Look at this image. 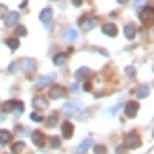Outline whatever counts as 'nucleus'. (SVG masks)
Here are the masks:
<instances>
[{
	"mask_svg": "<svg viewBox=\"0 0 154 154\" xmlns=\"http://www.w3.org/2000/svg\"><path fill=\"white\" fill-rule=\"evenodd\" d=\"M138 19L142 25H152L154 23V6H142L138 8Z\"/></svg>",
	"mask_w": 154,
	"mask_h": 154,
	"instance_id": "1",
	"label": "nucleus"
},
{
	"mask_svg": "<svg viewBox=\"0 0 154 154\" xmlns=\"http://www.w3.org/2000/svg\"><path fill=\"white\" fill-rule=\"evenodd\" d=\"M123 142H125V148L131 150V148H140V136L136 134V131H130V134H125V138H123Z\"/></svg>",
	"mask_w": 154,
	"mask_h": 154,
	"instance_id": "2",
	"label": "nucleus"
},
{
	"mask_svg": "<svg viewBox=\"0 0 154 154\" xmlns=\"http://www.w3.org/2000/svg\"><path fill=\"white\" fill-rule=\"evenodd\" d=\"M39 21L45 25V29L51 27V21H54V11L51 8H43V11L39 12Z\"/></svg>",
	"mask_w": 154,
	"mask_h": 154,
	"instance_id": "3",
	"label": "nucleus"
},
{
	"mask_svg": "<svg viewBox=\"0 0 154 154\" xmlns=\"http://www.w3.org/2000/svg\"><path fill=\"white\" fill-rule=\"evenodd\" d=\"M11 111L23 113V103H21V101H14V99L6 101V103H4V113H11Z\"/></svg>",
	"mask_w": 154,
	"mask_h": 154,
	"instance_id": "4",
	"label": "nucleus"
},
{
	"mask_svg": "<svg viewBox=\"0 0 154 154\" xmlns=\"http://www.w3.org/2000/svg\"><path fill=\"white\" fill-rule=\"evenodd\" d=\"M66 97V88L60 84H51L49 86V99H64Z\"/></svg>",
	"mask_w": 154,
	"mask_h": 154,
	"instance_id": "5",
	"label": "nucleus"
},
{
	"mask_svg": "<svg viewBox=\"0 0 154 154\" xmlns=\"http://www.w3.org/2000/svg\"><path fill=\"white\" fill-rule=\"evenodd\" d=\"M97 19L95 17H82V19H80V29H82V31H91V29H95L97 27Z\"/></svg>",
	"mask_w": 154,
	"mask_h": 154,
	"instance_id": "6",
	"label": "nucleus"
},
{
	"mask_svg": "<svg viewBox=\"0 0 154 154\" xmlns=\"http://www.w3.org/2000/svg\"><path fill=\"white\" fill-rule=\"evenodd\" d=\"M80 107H82L80 101H72V103H68V105L62 109V113H64V115H74V113H78Z\"/></svg>",
	"mask_w": 154,
	"mask_h": 154,
	"instance_id": "7",
	"label": "nucleus"
},
{
	"mask_svg": "<svg viewBox=\"0 0 154 154\" xmlns=\"http://www.w3.org/2000/svg\"><path fill=\"white\" fill-rule=\"evenodd\" d=\"M138 109H140V105H138L136 101L125 103V117H136V115H138Z\"/></svg>",
	"mask_w": 154,
	"mask_h": 154,
	"instance_id": "8",
	"label": "nucleus"
},
{
	"mask_svg": "<svg viewBox=\"0 0 154 154\" xmlns=\"http://www.w3.org/2000/svg\"><path fill=\"white\" fill-rule=\"evenodd\" d=\"M72 136H74V125H72L70 121H64V123H62V138L70 140Z\"/></svg>",
	"mask_w": 154,
	"mask_h": 154,
	"instance_id": "9",
	"label": "nucleus"
},
{
	"mask_svg": "<svg viewBox=\"0 0 154 154\" xmlns=\"http://www.w3.org/2000/svg\"><path fill=\"white\" fill-rule=\"evenodd\" d=\"M31 140H33V144H35L37 148H43V146H45V136H43V131H33V134H31Z\"/></svg>",
	"mask_w": 154,
	"mask_h": 154,
	"instance_id": "10",
	"label": "nucleus"
},
{
	"mask_svg": "<svg viewBox=\"0 0 154 154\" xmlns=\"http://www.w3.org/2000/svg\"><path fill=\"white\" fill-rule=\"evenodd\" d=\"M23 68H25V72H27V74H33V72L37 70V62L33 58H25L23 60Z\"/></svg>",
	"mask_w": 154,
	"mask_h": 154,
	"instance_id": "11",
	"label": "nucleus"
},
{
	"mask_svg": "<svg viewBox=\"0 0 154 154\" xmlns=\"http://www.w3.org/2000/svg\"><path fill=\"white\" fill-rule=\"evenodd\" d=\"M33 107H35V109H48V99L41 97V95L33 97Z\"/></svg>",
	"mask_w": 154,
	"mask_h": 154,
	"instance_id": "12",
	"label": "nucleus"
},
{
	"mask_svg": "<svg viewBox=\"0 0 154 154\" xmlns=\"http://www.w3.org/2000/svg\"><path fill=\"white\" fill-rule=\"evenodd\" d=\"M101 29H103V33H105L107 37H115V35H117V27H115V25H111V23L103 25Z\"/></svg>",
	"mask_w": 154,
	"mask_h": 154,
	"instance_id": "13",
	"label": "nucleus"
},
{
	"mask_svg": "<svg viewBox=\"0 0 154 154\" xmlns=\"http://www.w3.org/2000/svg\"><path fill=\"white\" fill-rule=\"evenodd\" d=\"M91 76V70L88 68H78V70L74 72V78L76 80H84V78H88Z\"/></svg>",
	"mask_w": 154,
	"mask_h": 154,
	"instance_id": "14",
	"label": "nucleus"
},
{
	"mask_svg": "<svg viewBox=\"0 0 154 154\" xmlns=\"http://www.w3.org/2000/svg\"><path fill=\"white\" fill-rule=\"evenodd\" d=\"M62 37H64V41H68V43H70V41H76L78 33H76L74 29H66V31L62 33Z\"/></svg>",
	"mask_w": 154,
	"mask_h": 154,
	"instance_id": "15",
	"label": "nucleus"
},
{
	"mask_svg": "<svg viewBox=\"0 0 154 154\" xmlns=\"http://www.w3.org/2000/svg\"><path fill=\"white\" fill-rule=\"evenodd\" d=\"M88 148H93V140H91V138L82 140V144H80V146L76 148V152H78V154H84L86 150H88Z\"/></svg>",
	"mask_w": 154,
	"mask_h": 154,
	"instance_id": "16",
	"label": "nucleus"
},
{
	"mask_svg": "<svg viewBox=\"0 0 154 154\" xmlns=\"http://www.w3.org/2000/svg\"><path fill=\"white\" fill-rule=\"evenodd\" d=\"M66 60H68V54H56L51 62H54V66H64Z\"/></svg>",
	"mask_w": 154,
	"mask_h": 154,
	"instance_id": "17",
	"label": "nucleus"
},
{
	"mask_svg": "<svg viewBox=\"0 0 154 154\" xmlns=\"http://www.w3.org/2000/svg\"><path fill=\"white\" fill-rule=\"evenodd\" d=\"M148 95H150V88H148L146 84H142V86L136 88V97H138V99H146Z\"/></svg>",
	"mask_w": 154,
	"mask_h": 154,
	"instance_id": "18",
	"label": "nucleus"
},
{
	"mask_svg": "<svg viewBox=\"0 0 154 154\" xmlns=\"http://www.w3.org/2000/svg\"><path fill=\"white\" fill-rule=\"evenodd\" d=\"M123 35L128 37V39H134L136 37V25H125L123 27Z\"/></svg>",
	"mask_w": 154,
	"mask_h": 154,
	"instance_id": "19",
	"label": "nucleus"
},
{
	"mask_svg": "<svg viewBox=\"0 0 154 154\" xmlns=\"http://www.w3.org/2000/svg\"><path fill=\"white\" fill-rule=\"evenodd\" d=\"M12 142V134L6 130H0V144H11Z\"/></svg>",
	"mask_w": 154,
	"mask_h": 154,
	"instance_id": "20",
	"label": "nucleus"
},
{
	"mask_svg": "<svg viewBox=\"0 0 154 154\" xmlns=\"http://www.w3.org/2000/svg\"><path fill=\"white\" fill-rule=\"evenodd\" d=\"M51 80H54V74H45V76H41V78L35 82V86L37 88H39V86H45V84H49Z\"/></svg>",
	"mask_w": 154,
	"mask_h": 154,
	"instance_id": "21",
	"label": "nucleus"
},
{
	"mask_svg": "<svg viewBox=\"0 0 154 154\" xmlns=\"http://www.w3.org/2000/svg\"><path fill=\"white\" fill-rule=\"evenodd\" d=\"M17 21H19V12H17V11H12V12L6 14V25H8V27L17 25Z\"/></svg>",
	"mask_w": 154,
	"mask_h": 154,
	"instance_id": "22",
	"label": "nucleus"
},
{
	"mask_svg": "<svg viewBox=\"0 0 154 154\" xmlns=\"http://www.w3.org/2000/svg\"><path fill=\"white\" fill-rule=\"evenodd\" d=\"M6 45H8V49H12V51H14V49L19 48V37H11V39L6 41Z\"/></svg>",
	"mask_w": 154,
	"mask_h": 154,
	"instance_id": "23",
	"label": "nucleus"
},
{
	"mask_svg": "<svg viewBox=\"0 0 154 154\" xmlns=\"http://www.w3.org/2000/svg\"><path fill=\"white\" fill-rule=\"evenodd\" d=\"M14 35H17V37H25V35H27V29H25L23 25H17V31H14Z\"/></svg>",
	"mask_w": 154,
	"mask_h": 154,
	"instance_id": "24",
	"label": "nucleus"
},
{
	"mask_svg": "<svg viewBox=\"0 0 154 154\" xmlns=\"http://www.w3.org/2000/svg\"><path fill=\"white\" fill-rule=\"evenodd\" d=\"M21 150H23V142H14V144H12V152H14V154H19Z\"/></svg>",
	"mask_w": 154,
	"mask_h": 154,
	"instance_id": "25",
	"label": "nucleus"
},
{
	"mask_svg": "<svg viewBox=\"0 0 154 154\" xmlns=\"http://www.w3.org/2000/svg\"><path fill=\"white\" fill-rule=\"evenodd\" d=\"M48 123L51 125V128H54V125L58 123V113H54V115H49V117H48Z\"/></svg>",
	"mask_w": 154,
	"mask_h": 154,
	"instance_id": "26",
	"label": "nucleus"
},
{
	"mask_svg": "<svg viewBox=\"0 0 154 154\" xmlns=\"http://www.w3.org/2000/svg\"><path fill=\"white\" fill-rule=\"evenodd\" d=\"M49 144H51V148H60V138H56V136H54V138H49Z\"/></svg>",
	"mask_w": 154,
	"mask_h": 154,
	"instance_id": "27",
	"label": "nucleus"
},
{
	"mask_svg": "<svg viewBox=\"0 0 154 154\" xmlns=\"http://www.w3.org/2000/svg\"><path fill=\"white\" fill-rule=\"evenodd\" d=\"M31 119H33V121H37V123H39V121H43V115H41V113H31Z\"/></svg>",
	"mask_w": 154,
	"mask_h": 154,
	"instance_id": "28",
	"label": "nucleus"
},
{
	"mask_svg": "<svg viewBox=\"0 0 154 154\" xmlns=\"http://www.w3.org/2000/svg\"><path fill=\"white\" fill-rule=\"evenodd\" d=\"M125 152H128L125 144H121V146H117V148H115V154H125Z\"/></svg>",
	"mask_w": 154,
	"mask_h": 154,
	"instance_id": "29",
	"label": "nucleus"
},
{
	"mask_svg": "<svg viewBox=\"0 0 154 154\" xmlns=\"http://www.w3.org/2000/svg\"><path fill=\"white\" fill-rule=\"evenodd\" d=\"M6 14H8V8H6L4 4H0V19H4Z\"/></svg>",
	"mask_w": 154,
	"mask_h": 154,
	"instance_id": "30",
	"label": "nucleus"
},
{
	"mask_svg": "<svg viewBox=\"0 0 154 154\" xmlns=\"http://www.w3.org/2000/svg\"><path fill=\"white\" fill-rule=\"evenodd\" d=\"M95 154H107L105 146H95Z\"/></svg>",
	"mask_w": 154,
	"mask_h": 154,
	"instance_id": "31",
	"label": "nucleus"
},
{
	"mask_svg": "<svg viewBox=\"0 0 154 154\" xmlns=\"http://www.w3.org/2000/svg\"><path fill=\"white\" fill-rule=\"evenodd\" d=\"M125 74H128V76H134V74H136V68H134V66H128V68H125Z\"/></svg>",
	"mask_w": 154,
	"mask_h": 154,
	"instance_id": "32",
	"label": "nucleus"
},
{
	"mask_svg": "<svg viewBox=\"0 0 154 154\" xmlns=\"http://www.w3.org/2000/svg\"><path fill=\"white\" fill-rule=\"evenodd\" d=\"M19 70V62H12L11 64V72H17Z\"/></svg>",
	"mask_w": 154,
	"mask_h": 154,
	"instance_id": "33",
	"label": "nucleus"
},
{
	"mask_svg": "<svg viewBox=\"0 0 154 154\" xmlns=\"http://www.w3.org/2000/svg\"><path fill=\"white\" fill-rule=\"evenodd\" d=\"M117 109H119V107H113V109H109V111H107V115H115V113H117Z\"/></svg>",
	"mask_w": 154,
	"mask_h": 154,
	"instance_id": "34",
	"label": "nucleus"
},
{
	"mask_svg": "<svg viewBox=\"0 0 154 154\" xmlns=\"http://www.w3.org/2000/svg\"><path fill=\"white\" fill-rule=\"evenodd\" d=\"M136 6H138V8H142V6H144V0H138V2H136Z\"/></svg>",
	"mask_w": 154,
	"mask_h": 154,
	"instance_id": "35",
	"label": "nucleus"
},
{
	"mask_svg": "<svg viewBox=\"0 0 154 154\" xmlns=\"http://www.w3.org/2000/svg\"><path fill=\"white\" fill-rule=\"evenodd\" d=\"M72 2H74V6H80L82 4V0H72Z\"/></svg>",
	"mask_w": 154,
	"mask_h": 154,
	"instance_id": "36",
	"label": "nucleus"
},
{
	"mask_svg": "<svg viewBox=\"0 0 154 154\" xmlns=\"http://www.w3.org/2000/svg\"><path fill=\"white\" fill-rule=\"evenodd\" d=\"M117 2H119V4H125V2H128V0H117Z\"/></svg>",
	"mask_w": 154,
	"mask_h": 154,
	"instance_id": "37",
	"label": "nucleus"
},
{
	"mask_svg": "<svg viewBox=\"0 0 154 154\" xmlns=\"http://www.w3.org/2000/svg\"><path fill=\"white\" fill-rule=\"evenodd\" d=\"M11 154H14V152H11Z\"/></svg>",
	"mask_w": 154,
	"mask_h": 154,
	"instance_id": "38",
	"label": "nucleus"
}]
</instances>
